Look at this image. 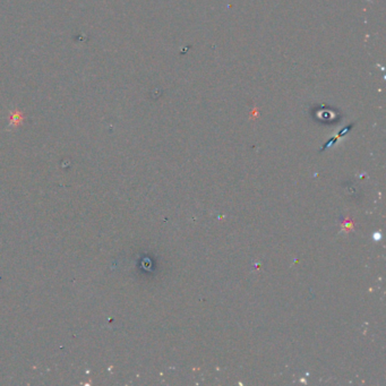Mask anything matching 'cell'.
Listing matches in <instances>:
<instances>
[{"mask_svg": "<svg viewBox=\"0 0 386 386\" xmlns=\"http://www.w3.org/2000/svg\"><path fill=\"white\" fill-rule=\"evenodd\" d=\"M24 122V114L19 110H13L11 118H9V126L17 127Z\"/></svg>", "mask_w": 386, "mask_h": 386, "instance_id": "cell-1", "label": "cell"}]
</instances>
